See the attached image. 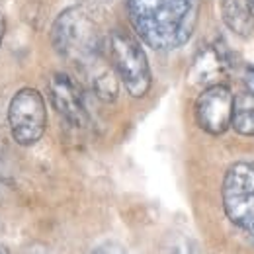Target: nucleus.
I'll list each match as a JSON object with an SVG mask.
<instances>
[{"mask_svg":"<svg viewBox=\"0 0 254 254\" xmlns=\"http://www.w3.org/2000/svg\"><path fill=\"white\" fill-rule=\"evenodd\" d=\"M135 33L157 51H172L188 43L197 22L195 0H127Z\"/></svg>","mask_w":254,"mask_h":254,"instance_id":"obj_1","label":"nucleus"},{"mask_svg":"<svg viewBox=\"0 0 254 254\" xmlns=\"http://www.w3.org/2000/svg\"><path fill=\"white\" fill-rule=\"evenodd\" d=\"M53 47L59 55L86 66L102 57V37L94 20L78 6L63 10L53 24Z\"/></svg>","mask_w":254,"mask_h":254,"instance_id":"obj_2","label":"nucleus"},{"mask_svg":"<svg viewBox=\"0 0 254 254\" xmlns=\"http://www.w3.org/2000/svg\"><path fill=\"white\" fill-rule=\"evenodd\" d=\"M110 59L116 74L133 98H143L151 88V66L141 43L126 32L110 35Z\"/></svg>","mask_w":254,"mask_h":254,"instance_id":"obj_3","label":"nucleus"},{"mask_svg":"<svg viewBox=\"0 0 254 254\" xmlns=\"http://www.w3.org/2000/svg\"><path fill=\"white\" fill-rule=\"evenodd\" d=\"M223 207L229 221L254 237V162H235L227 170Z\"/></svg>","mask_w":254,"mask_h":254,"instance_id":"obj_4","label":"nucleus"},{"mask_svg":"<svg viewBox=\"0 0 254 254\" xmlns=\"http://www.w3.org/2000/svg\"><path fill=\"white\" fill-rule=\"evenodd\" d=\"M8 126L14 141L18 145H33L37 143L47 126V112L41 94L33 88L18 90L8 108Z\"/></svg>","mask_w":254,"mask_h":254,"instance_id":"obj_5","label":"nucleus"},{"mask_svg":"<svg viewBox=\"0 0 254 254\" xmlns=\"http://www.w3.org/2000/svg\"><path fill=\"white\" fill-rule=\"evenodd\" d=\"M235 96L225 84L203 88L195 100V122L209 135H223L231 127Z\"/></svg>","mask_w":254,"mask_h":254,"instance_id":"obj_6","label":"nucleus"},{"mask_svg":"<svg viewBox=\"0 0 254 254\" xmlns=\"http://www.w3.org/2000/svg\"><path fill=\"white\" fill-rule=\"evenodd\" d=\"M49 94L55 110L63 116L66 124L74 127H84L88 124V112L84 106L82 92L68 74L57 72L51 76Z\"/></svg>","mask_w":254,"mask_h":254,"instance_id":"obj_7","label":"nucleus"},{"mask_svg":"<svg viewBox=\"0 0 254 254\" xmlns=\"http://www.w3.org/2000/svg\"><path fill=\"white\" fill-rule=\"evenodd\" d=\"M229 55L223 49V45H207L203 47L197 57L193 59L190 68V80L197 86H213L221 84V80L229 72Z\"/></svg>","mask_w":254,"mask_h":254,"instance_id":"obj_8","label":"nucleus"},{"mask_svg":"<svg viewBox=\"0 0 254 254\" xmlns=\"http://www.w3.org/2000/svg\"><path fill=\"white\" fill-rule=\"evenodd\" d=\"M88 72L90 78V86L94 90V94L104 100V102H114L120 94V84H118V74L114 70V66L104 61V57H98L92 63L82 66Z\"/></svg>","mask_w":254,"mask_h":254,"instance_id":"obj_9","label":"nucleus"},{"mask_svg":"<svg viewBox=\"0 0 254 254\" xmlns=\"http://www.w3.org/2000/svg\"><path fill=\"white\" fill-rule=\"evenodd\" d=\"M231 126L241 135L254 137V96L251 92H241L235 96Z\"/></svg>","mask_w":254,"mask_h":254,"instance_id":"obj_10","label":"nucleus"},{"mask_svg":"<svg viewBox=\"0 0 254 254\" xmlns=\"http://www.w3.org/2000/svg\"><path fill=\"white\" fill-rule=\"evenodd\" d=\"M223 18L233 32L241 35H249L253 30V16L241 0H223Z\"/></svg>","mask_w":254,"mask_h":254,"instance_id":"obj_11","label":"nucleus"},{"mask_svg":"<svg viewBox=\"0 0 254 254\" xmlns=\"http://www.w3.org/2000/svg\"><path fill=\"white\" fill-rule=\"evenodd\" d=\"M170 254H195V247L188 239H178L170 245Z\"/></svg>","mask_w":254,"mask_h":254,"instance_id":"obj_12","label":"nucleus"},{"mask_svg":"<svg viewBox=\"0 0 254 254\" xmlns=\"http://www.w3.org/2000/svg\"><path fill=\"white\" fill-rule=\"evenodd\" d=\"M92 254H127V253L126 249H122L116 243H106V245H100Z\"/></svg>","mask_w":254,"mask_h":254,"instance_id":"obj_13","label":"nucleus"},{"mask_svg":"<svg viewBox=\"0 0 254 254\" xmlns=\"http://www.w3.org/2000/svg\"><path fill=\"white\" fill-rule=\"evenodd\" d=\"M245 84H247V92L254 96V66H249L245 70Z\"/></svg>","mask_w":254,"mask_h":254,"instance_id":"obj_14","label":"nucleus"},{"mask_svg":"<svg viewBox=\"0 0 254 254\" xmlns=\"http://www.w3.org/2000/svg\"><path fill=\"white\" fill-rule=\"evenodd\" d=\"M4 33H6V16L0 12V45H2V39H4Z\"/></svg>","mask_w":254,"mask_h":254,"instance_id":"obj_15","label":"nucleus"},{"mask_svg":"<svg viewBox=\"0 0 254 254\" xmlns=\"http://www.w3.org/2000/svg\"><path fill=\"white\" fill-rule=\"evenodd\" d=\"M245 4H247V10L251 12V16H253L254 20V0H245Z\"/></svg>","mask_w":254,"mask_h":254,"instance_id":"obj_16","label":"nucleus"},{"mask_svg":"<svg viewBox=\"0 0 254 254\" xmlns=\"http://www.w3.org/2000/svg\"><path fill=\"white\" fill-rule=\"evenodd\" d=\"M0 254H10V253H8V251H6L4 247H0Z\"/></svg>","mask_w":254,"mask_h":254,"instance_id":"obj_17","label":"nucleus"}]
</instances>
